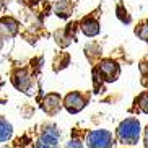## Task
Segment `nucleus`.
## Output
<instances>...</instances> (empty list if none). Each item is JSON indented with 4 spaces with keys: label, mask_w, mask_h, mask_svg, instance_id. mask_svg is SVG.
<instances>
[{
    "label": "nucleus",
    "mask_w": 148,
    "mask_h": 148,
    "mask_svg": "<svg viewBox=\"0 0 148 148\" xmlns=\"http://www.w3.org/2000/svg\"><path fill=\"white\" fill-rule=\"evenodd\" d=\"M135 33H137V34H138L143 41H148V23H147V25H142L140 28H137Z\"/></svg>",
    "instance_id": "9b49d317"
},
{
    "label": "nucleus",
    "mask_w": 148,
    "mask_h": 148,
    "mask_svg": "<svg viewBox=\"0 0 148 148\" xmlns=\"http://www.w3.org/2000/svg\"><path fill=\"white\" fill-rule=\"evenodd\" d=\"M86 147L88 148H112L114 137L111 132L104 130V129L91 130L86 135Z\"/></svg>",
    "instance_id": "f03ea898"
},
{
    "label": "nucleus",
    "mask_w": 148,
    "mask_h": 148,
    "mask_svg": "<svg viewBox=\"0 0 148 148\" xmlns=\"http://www.w3.org/2000/svg\"><path fill=\"white\" fill-rule=\"evenodd\" d=\"M98 72H99V77L104 80V82H116L119 73H121V69H119V65L114 60L106 59V60H103L99 64Z\"/></svg>",
    "instance_id": "20e7f679"
},
{
    "label": "nucleus",
    "mask_w": 148,
    "mask_h": 148,
    "mask_svg": "<svg viewBox=\"0 0 148 148\" xmlns=\"http://www.w3.org/2000/svg\"><path fill=\"white\" fill-rule=\"evenodd\" d=\"M65 148H85V145H83L80 140H70Z\"/></svg>",
    "instance_id": "f8f14e48"
},
{
    "label": "nucleus",
    "mask_w": 148,
    "mask_h": 148,
    "mask_svg": "<svg viewBox=\"0 0 148 148\" xmlns=\"http://www.w3.org/2000/svg\"><path fill=\"white\" fill-rule=\"evenodd\" d=\"M18 29V23L12 18H3L0 21V33H3L5 36H13Z\"/></svg>",
    "instance_id": "0eeeda50"
},
{
    "label": "nucleus",
    "mask_w": 148,
    "mask_h": 148,
    "mask_svg": "<svg viewBox=\"0 0 148 148\" xmlns=\"http://www.w3.org/2000/svg\"><path fill=\"white\" fill-rule=\"evenodd\" d=\"M86 104H88V96L82 95V93H78V91L69 93V95L65 96V99H64V106H65V109L70 114L80 112Z\"/></svg>",
    "instance_id": "7ed1b4c3"
},
{
    "label": "nucleus",
    "mask_w": 148,
    "mask_h": 148,
    "mask_svg": "<svg viewBox=\"0 0 148 148\" xmlns=\"http://www.w3.org/2000/svg\"><path fill=\"white\" fill-rule=\"evenodd\" d=\"M44 109L47 114H56L60 109V96L59 95H47L44 99Z\"/></svg>",
    "instance_id": "39448f33"
},
{
    "label": "nucleus",
    "mask_w": 148,
    "mask_h": 148,
    "mask_svg": "<svg viewBox=\"0 0 148 148\" xmlns=\"http://www.w3.org/2000/svg\"><path fill=\"white\" fill-rule=\"evenodd\" d=\"M38 148H51V147H49V145H46V143H42V142H41V143L38 145Z\"/></svg>",
    "instance_id": "4468645a"
},
{
    "label": "nucleus",
    "mask_w": 148,
    "mask_h": 148,
    "mask_svg": "<svg viewBox=\"0 0 148 148\" xmlns=\"http://www.w3.org/2000/svg\"><path fill=\"white\" fill-rule=\"evenodd\" d=\"M143 145H145V148H148V125L145 127V130H143Z\"/></svg>",
    "instance_id": "ddd939ff"
},
{
    "label": "nucleus",
    "mask_w": 148,
    "mask_h": 148,
    "mask_svg": "<svg viewBox=\"0 0 148 148\" xmlns=\"http://www.w3.org/2000/svg\"><path fill=\"white\" fill-rule=\"evenodd\" d=\"M59 132L56 130V129H51V130H46L42 134V143L49 145V147H52V145H57V142H59Z\"/></svg>",
    "instance_id": "9d476101"
},
{
    "label": "nucleus",
    "mask_w": 148,
    "mask_h": 148,
    "mask_svg": "<svg viewBox=\"0 0 148 148\" xmlns=\"http://www.w3.org/2000/svg\"><path fill=\"white\" fill-rule=\"evenodd\" d=\"M82 31L86 36H96L99 33V23L95 18H85L82 21Z\"/></svg>",
    "instance_id": "423d86ee"
},
{
    "label": "nucleus",
    "mask_w": 148,
    "mask_h": 148,
    "mask_svg": "<svg viewBox=\"0 0 148 148\" xmlns=\"http://www.w3.org/2000/svg\"><path fill=\"white\" fill-rule=\"evenodd\" d=\"M13 134V127L7 119L0 117V142H7Z\"/></svg>",
    "instance_id": "6e6552de"
},
{
    "label": "nucleus",
    "mask_w": 148,
    "mask_h": 148,
    "mask_svg": "<svg viewBox=\"0 0 148 148\" xmlns=\"http://www.w3.org/2000/svg\"><path fill=\"white\" fill-rule=\"evenodd\" d=\"M135 109H138V112L148 114V91H143L142 95H138V98L135 99Z\"/></svg>",
    "instance_id": "1a4fd4ad"
},
{
    "label": "nucleus",
    "mask_w": 148,
    "mask_h": 148,
    "mask_svg": "<svg viewBox=\"0 0 148 148\" xmlns=\"http://www.w3.org/2000/svg\"><path fill=\"white\" fill-rule=\"evenodd\" d=\"M140 134H142V125H140V121L135 117L124 119L116 129L117 142L122 145H127V147H134L138 143Z\"/></svg>",
    "instance_id": "f257e3e1"
}]
</instances>
